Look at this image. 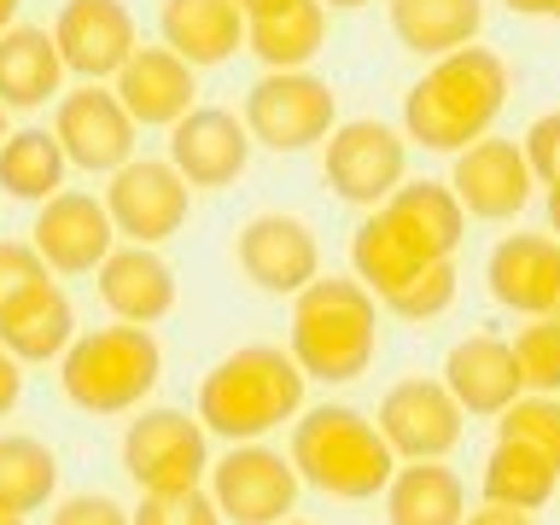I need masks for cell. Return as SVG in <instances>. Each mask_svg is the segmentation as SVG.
<instances>
[{
    "label": "cell",
    "mask_w": 560,
    "mask_h": 525,
    "mask_svg": "<svg viewBox=\"0 0 560 525\" xmlns=\"http://www.w3.org/2000/svg\"><path fill=\"white\" fill-rule=\"evenodd\" d=\"M502 105H508V65L490 47L467 42L444 59H432L427 77L402 94V129L427 152H462L479 135H490Z\"/></svg>",
    "instance_id": "6da1fadb"
},
{
    "label": "cell",
    "mask_w": 560,
    "mask_h": 525,
    "mask_svg": "<svg viewBox=\"0 0 560 525\" xmlns=\"http://www.w3.org/2000/svg\"><path fill=\"white\" fill-rule=\"evenodd\" d=\"M304 409V368L280 345H240L199 380V427L228 444H257Z\"/></svg>",
    "instance_id": "7a4b0ae2"
},
{
    "label": "cell",
    "mask_w": 560,
    "mask_h": 525,
    "mask_svg": "<svg viewBox=\"0 0 560 525\" xmlns=\"http://www.w3.org/2000/svg\"><path fill=\"white\" fill-rule=\"evenodd\" d=\"M287 462L298 472V485H315L322 497L339 502H368L392 485L397 455L380 438V427L350 402H322V409H298L292 415V450Z\"/></svg>",
    "instance_id": "3957f363"
},
{
    "label": "cell",
    "mask_w": 560,
    "mask_h": 525,
    "mask_svg": "<svg viewBox=\"0 0 560 525\" xmlns=\"http://www.w3.org/2000/svg\"><path fill=\"white\" fill-rule=\"evenodd\" d=\"M292 362L304 368V380L345 385L374 368L380 350V315L374 292L362 280L345 275H315L304 292H292Z\"/></svg>",
    "instance_id": "277c9868"
},
{
    "label": "cell",
    "mask_w": 560,
    "mask_h": 525,
    "mask_svg": "<svg viewBox=\"0 0 560 525\" xmlns=\"http://www.w3.org/2000/svg\"><path fill=\"white\" fill-rule=\"evenodd\" d=\"M158 374H164V350H158L152 327H94L70 339L59 357V385L65 397L88 415H129L152 397Z\"/></svg>",
    "instance_id": "5b68a950"
},
{
    "label": "cell",
    "mask_w": 560,
    "mask_h": 525,
    "mask_svg": "<svg viewBox=\"0 0 560 525\" xmlns=\"http://www.w3.org/2000/svg\"><path fill=\"white\" fill-rule=\"evenodd\" d=\"M240 122L252 135V147L304 152L339 129V94H332L327 77H310V70H269L262 82L245 88Z\"/></svg>",
    "instance_id": "8992f818"
},
{
    "label": "cell",
    "mask_w": 560,
    "mask_h": 525,
    "mask_svg": "<svg viewBox=\"0 0 560 525\" xmlns=\"http://www.w3.org/2000/svg\"><path fill=\"white\" fill-rule=\"evenodd\" d=\"M122 472L140 485V497L199 490L210 472V438L199 415L140 409V420H129V432H122Z\"/></svg>",
    "instance_id": "52a82bcc"
},
{
    "label": "cell",
    "mask_w": 560,
    "mask_h": 525,
    "mask_svg": "<svg viewBox=\"0 0 560 525\" xmlns=\"http://www.w3.org/2000/svg\"><path fill=\"white\" fill-rule=\"evenodd\" d=\"M192 187L170 158H129L105 182V217L129 245H164L170 234L187 228Z\"/></svg>",
    "instance_id": "ba28073f"
},
{
    "label": "cell",
    "mask_w": 560,
    "mask_h": 525,
    "mask_svg": "<svg viewBox=\"0 0 560 525\" xmlns=\"http://www.w3.org/2000/svg\"><path fill=\"white\" fill-rule=\"evenodd\" d=\"M205 479L222 525H280L298 502V472L269 444H234L222 462H210Z\"/></svg>",
    "instance_id": "9c48e42d"
},
{
    "label": "cell",
    "mask_w": 560,
    "mask_h": 525,
    "mask_svg": "<svg viewBox=\"0 0 560 525\" xmlns=\"http://www.w3.org/2000/svg\"><path fill=\"white\" fill-rule=\"evenodd\" d=\"M52 140H59L65 164H77L88 175H112L135 158V117L122 112L105 82H82L70 94H59Z\"/></svg>",
    "instance_id": "30bf717a"
},
{
    "label": "cell",
    "mask_w": 560,
    "mask_h": 525,
    "mask_svg": "<svg viewBox=\"0 0 560 525\" xmlns=\"http://www.w3.org/2000/svg\"><path fill=\"white\" fill-rule=\"evenodd\" d=\"M327 187L339 192L345 205H362V210H380L392 199V187L402 182L409 170V152H402V135L385 129L374 117H357V122H339L327 135Z\"/></svg>",
    "instance_id": "8fae6325"
},
{
    "label": "cell",
    "mask_w": 560,
    "mask_h": 525,
    "mask_svg": "<svg viewBox=\"0 0 560 525\" xmlns=\"http://www.w3.org/2000/svg\"><path fill=\"white\" fill-rule=\"evenodd\" d=\"M462 402L450 397L444 380H402L380 402V438L397 462H444L462 444Z\"/></svg>",
    "instance_id": "7c38bea8"
},
{
    "label": "cell",
    "mask_w": 560,
    "mask_h": 525,
    "mask_svg": "<svg viewBox=\"0 0 560 525\" xmlns=\"http://www.w3.org/2000/svg\"><path fill=\"white\" fill-rule=\"evenodd\" d=\"M234 257H240L245 280L269 298H292L322 275V245H315L310 222L287 217V210H262V217L245 222L234 240Z\"/></svg>",
    "instance_id": "4fadbf2b"
},
{
    "label": "cell",
    "mask_w": 560,
    "mask_h": 525,
    "mask_svg": "<svg viewBox=\"0 0 560 525\" xmlns=\"http://www.w3.org/2000/svg\"><path fill=\"white\" fill-rule=\"evenodd\" d=\"M532 164H525L520 140H502V135H479L472 147L455 152V175H450V192L462 199L467 217L479 222H508L532 205Z\"/></svg>",
    "instance_id": "5bb4252c"
},
{
    "label": "cell",
    "mask_w": 560,
    "mask_h": 525,
    "mask_svg": "<svg viewBox=\"0 0 560 525\" xmlns=\"http://www.w3.org/2000/svg\"><path fill=\"white\" fill-rule=\"evenodd\" d=\"M30 245L42 252L47 275H94L117 245V228L105 217V199L94 192H52V199L35 210V228H30Z\"/></svg>",
    "instance_id": "9a60e30c"
},
{
    "label": "cell",
    "mask_w": 560,
    "mask_h": 525,
    "mask_svg": "<svg viewBox=\"0 0 560 525\" xmlns=\"http://www.w3.org/2000/svg\"><path fill=\"white\" fill-rule=\"evenodd\" d=\"M52 47H59L70 77L105 82V77H117L122 59L140 42H135V18L122 0H65L59 18H52Z\"/></svg>",
    "instance_id": "2e32d148"
},
{
    "label": "cell",
    "mask_w": 560,
    "mask_h": 525,
    "mask_svg": "<svg viewBox=\"0 0 560 525\" xmlns=\"http://www.w3.org/2000/svg\"><path fill=\"white\" fill-rule=\"evenodd\" d=\"M170 164L187 187H234L252 164V135L228 105H192L170 122Z\"/></svg>",
    "instance_id": "e0dca14e"
},
{
    "label": "cell",
    "mask_w": 560,
    "mask_h": 525,
    "mask_svg": "<svg viewBox=\"0 0 560 525\" xmlns=\"http://www.w3.org/2000/svg\"><path fill=\"white\" fill-rule=\"evenodd\" d=\"M380 222L392 228V240L415 262H444L455 257V245L467 240V210L450 192V182H397L392 199L380 205Z\"/></svg>",
    "instance_id": "ac0fdd59"
},
{
    "label": "cell",
    "mask_w": 560,
    "mask_h": 525,
    "mask_svg": "<svg viewBox=\"0 0 560 525\" xmlns=\"http://www.w3.org/2000/svg\"><path fill=\"white\" fill-rule=\"evenodd\" d=\"M112 94L117 105L135 117V129H170L175 117L192 112V94H199V82H192V65L182 52L170 47H135L122 70L112 77Z\"/></svg>",
    "instance_id": "d6986e66"
},
{
    "label": "cell",
    "mask_w": 560,
    "mask_h": 525,
    "mask_svg": "<svg viewBox=\"0 0 560 525\" xmlns=\"http://www.w3.org/2000/svg\"><path fill=\"white\" fill-rule=\"evenodd\" d=\"M444 385H450V397L462 402V415H485V420H497L514 397H525L514 345L497 339V332H472V339L450 345Z\"/></svg>",
    "instance_id": "ffe728a7"
},
{
    "label": "cell",
    "mask_w": 560,
    "mask_h": 525,
    "mask_svg": "<svg viewBox=\"0 0 560 525\" xmlns=\"http://www.w3.org/2000/svg\"><path fill=\"white\" fill-rule=\"evenodd\" d=\"M100 304L129 327H152L175 310V269L158 257V245H112L100 262Z\"/></svg>",
    "instance_id": "44dd1931"
},
{
    "label": "cell",
    "mask_w": 560,
    "mask_h": 525,
    "mask_svg": "<svg viewBox=\"0 0 560 525\" xmlns=\"http://www.w3.org/2000/svg\"><path fill=\"white\" fill-rule=\"evenodd\" d=\"M490 298L520 315H549L560 292V240L549 234H508L485 262Z\"/></svg>",
    "instance_id": "7402d4cb"
},
{
    "label": "cell",
    "mask_w": 560,
    "mask_h": 525,
    "mask_svg": "<svg viewBox=\"0 0 560 525\" xmlns=\"http://www.w3.org/2000/svg\"><path fill=\"white\" fill-rule=\"evenodd\" d=\"M158 30H164V47L182 52L192 70L228 65L245 47V12L234 0H164Z\"/></svg>",
    "instance_id": "603a6c76"
},
{
    "label": "cell",
    "mask_w": 560,
    "mask_h": 525,
    "mask_svg": "<svg viewBox=\"0 0 560 525\" xmlns=\"http://www.w3.org/2000/svg\"><path fill=\"white\" fill-rule=\"evenodd\" d=\"M70 339H77V310L52 280H35L0 310V350H12L18 362H52L70 350Z\"/></svg>",
    "instance_id": "cb8c5ba5"
},
{
    "label": "cell",
    "mask_w": 560,
    "mask_h": 525,
    "mask_svg": "<svg viewBox=\"0 0 560 525\" xmlns=\"http://www.w3.org/2000/svg\"><path fill=\"white\" fill-rule=\"evenodd\" d=\"M65 82V59L52 47V30L35 24H12L0 30V105L7 112H35L59 94Z\"/></svg>",
    "instance_id": "d4e9b609"
},
{
    "label": "cell",
    "mask_w": 560,
    "mask_h": 525,
    "mask_svg": "<svg viewBox=\"0 0 560 525\" xmlns=\"http://www.w3.org/2000/svg\"><path fill=\"white\" fill-rule=\"evenodd\" d=\"M385 12H392V35L420 59L467 47L485 24V0H385Z\"/></svg>",
    "instance_id": "484cf974"
},
{
    "label": "cell",
    "mask_w": 560,
    "mask_h": 525,
    "mask_svg": "<svg viewBox=\"0 0 560 525\" xmlns=\"http://www.w3.org/2000/svg\"><path fill=\"white\" fill-rule=\"evenodd\" d=\"M385 520L392 525H462L467 490L444 462H409L385 485Z\"/></svg>",
    "instance_id": "4316f807"
},
{
    "label": "cell",
    "mask_w": 560,
    "mask_h": 525,
    "mask_svg": "<svg viewBox=\"0 0 560 525\" xmlns=\"http://www.w3.org/2000/svg\"><path fill=\"white\" fill-rule=\"evenodd\" d=\"M327 42V7L322 0H292L269 18H245V52H257L269 70H304Z\"/></svg>",
    "instance_id": "83f0119b"
},
{
    "label": "cell",
    "mask_w": 560,
    "mask_h": 525,
    "mask_svg": "<svg viewBox=\"0 0 560 525\" xmlns=\"http://www.w3.org/2000/svg\"><path fill=\"white\" fill-rule=\"evenodd\" d=\"M65 152L47 129H18L0 140V187L24 205H47L65 187Z\"/></svg>",
    "instance_id": "f1b7e54d"
},
{
    "label": "cell",
    "mask_w": 560,
    "mask_h": 525,
    "mask_svg": "<svg viewBox=\"0 0 560 525\" xmlns=\"http://www.w3.org/2000/svg\"><path fill=\"white\" fill-rule=\"evenodd\" d=\"M52 497H59V462H52V450L30 432H7L0 438V508L35 514Z\"/></svg>",
    "instance_id": "f546056e"
},
{
    "label": "cell",
    "mask_w": 560,
    "mask_h": 525,
    "mask_svg": "<svg viewBox=\"0 0 560 525\" xmlns=\"http://www.w3.org/2000/svg\"><path fill=\"white\" fill-rule=\"evenodd\" d=\"M555 485H560V472L542 462L537 450L502 444V438H497V450H490V462H485V502H502V508H520V514H537V508L555 497Z\"/></svg>",
    "instance_id": "4dcf8cb0"
},
{
    "label": "cell",
    "mask_w": 560,
    "mask_h": 525,
    "mask_svg": "<svg viewBox=\"0 0 560 525\" xmlns=\"http://www.w3.org/2000/svg\"><path fill=\"white\" fill-rule=\"evenodd\" d=\"M350 262H357V280L374 298H392L402 280L420 269V262L392 240V228L380 222V210H368V217L357 222V234H350Z\"/></svg>",
    "instance_id": "1f68e13d"
},
{
    "label": "cell",
    "mask_w": 560,
    "mask_h": 525,
    "mask_svg": "<svg viewBox=\"0 0 560 525\" xmlns=\"http://www.w3.org/2000/svg\"><path fill=\"white\" fill-rule=\"evenodd\" d=\"M497 438H502V444L537 450L542 462L560 472V397H537V392L514 397V402L497 415Z\"/></svg>",
    "instance_id": "d6a6232c"
},
{
    "label": "cell",
    "mask_w": 560,
    "mask_h": 525,
    "mask_svg": "<svg viewBox=\"0 0 560 525\" xmlns=\"http://www.w3.org/2000/svg\"><path fill=\"white\" fill-rule=\"evenodd\" d=\"M514 362H520L525 392H537V397L560 392V315H532L514 332Z\"/></svg>",
    "instance_id": "836d02e7"
},
{
    "label": "cell",
    "mask_w": 560,
    "mask_h": 525,
    "mask_svg": "<svg viewBox=\"0 0 560 525\" xmlns=\"http://www.w3.org/2000/svg\"><path fill=\"white\" fill-rule=\"evenodd\" d=\"M392 315H402V322H432V315H444L455 304V262H420V269L402 280V287L392 298H380Z\"/></svg>",
    "instance_id": "e575fe53"
},
{
    "label": "cell",
    "mask_w": 560,
    "mask_h": 525,
    "mask_svg": "<svg viewBox=\"0 0 560 525\" xmlns=\"http://www.w3.org/2000/svg\"><path fill=\"white\" fill-rule=\"evenodd\" d=\"M129 525H222L210 490H164V497H140V508L129 514Z\"/></svg>",
    "instance_id": "d590c367"
},
{
    "label": "cell",
    "mask_w": 560,
    "mask_h": 525,
    "mask_svg": "<svg viewBox=\"0 0 560 525\" xmlns=\"http://www.w3.org/2000/svg\"><path fill=\"white\" fill-rule=\"evenodd\" d=\"M520 152H525V164H532V182L560 187V112H542L532 129H525Z\"/></svg>",
    "instance_id": "8d00e7d4"
},
{
    "label": "cell",
    "mask_w": 560,
    "mask_h": 525,
    "mask_svg": "<svg viewBox=\"0 0 560 525\" xmlns=\"http://www.w3.org/2000/svg\"><path fill=\"white\" fill-rule=\"evenodd\" d=\"M35 280H47V262L30 240H0V310L12 304L18 292H30Z\"/></svg>",
    "instance_id": "74e56055"
},
{
    "label": "cell",
    "mask_w": 560,
    "mask_h": 525,
    "mask_svg": "<svg viewBox=\"0 0 560 525\" xmlns=\"http://www.w3.org/2000/svg\"><path fill=\"white\" fill-rule=\"evenodd\" d=\"M47 525H129V508L88 490V497H65L59 508H52Z\"/></svg>",
    "instance_id": "f35d334b"
},
{
    "label": "cell",
    "mask_w": 560,
    "mask_h": 525,
    "mask_svg": "<svg viewBox=\"0 0 560 525\" xmlns=\"http://www.w3.org/2000/svg\"><path fill=\"white\" fill-rule=\"evenodd\" d=\"M18 397H24V362H18L12 350H0V415H7Z\"/></svg>",
    "instance_id": "ab89813d"
},
{
    "label": "cell",
    "mask_w": 560,
    "mask_h": 525,
    "mask_svg": "<svg viewBox=\"0 0 560 525\" xmlns=\"http://www.w3.org/2000/svg\"><path fill=\"white\" fill-rule=\"evenodd\" d=\"M462 525H532V514H520V508H502V502H485L479 514H467Z\"/></svg>",
    "instance_id": "60d3db41"
},
{
    "label": "cell",
    "mask_w": 560,
    "mask_h": 525,
    "mask_svg": "<svg viewBox=\"0 0 560 525\" xmlns=\"http://www.w3.org/2000/svg\"><path fill=\"white\" fill-rule=\"evenodd\" d=\"M234 7H240L245 18H269V12H280V7H292V0H234Z\"/></svg>",
    "instance_id": "b9f144b4"
},
{
    "label": "cell",
    "mask_w": 560,
    "mask_h": 525,
    "mask_svg": "<svg viewBox=\"0 0 560 525\" xmlns=\"http://www.w3.org/2000/svg\"><path fill=\"white\" fill-rule=\"evenodd\" d=\"M508 12H520V18H549L555 0H508Z\"/></svg>",
    "instance_id": "7bdbcfd3"
},
{
    "label": "cell",
    "mask_w": 560,
    "mask_h": 525,
    "mask_svg": "<svg viewBox=\"0 0 560 525\" xmlns=\"http://www.w3.org/2000/svg\"><path fill=\"white\" fill-rule=\"evenodd\" d=\"M18 7H24V0H0V30L18 24Z\"/></svg>",
    "instance_id": "ee69618b"
},
{
    "label": "cell",
    "mask_w": 560,
    "mask_h": 525,
    "mask_svg": "<svg viewBox=\"0 0 560 525\" xmlns=\"http://www.w3.org/2000/svg\"><path fill=\"white\" fill-rule=\"evenodd\" d=\"M549 228L560 234V187H549Z\"/></svg>",
    "instance_id": "f6af8a7d"
},
{
    "label": "cell",
    "mask_w": 560,
    "mask_h": 525,
    "mask_svg": "<svg viewBox=\"0 0 560 525\" xmlns=\"http://www.w3.org/2000/svg\"><path fill=\"white\" fill-rule=\"evenodd\" d=\"M0 525H24V514H12V508H0Z\"/></svg>",
    "instance_id": "bcb514c9"
},
{
    "label": "cell",
    "mask_w": 560,
    "mask_h": 525,
    "mask_svg": "<svg viewBox=\"0 0 560 525\" xmlns=\"http://www.w3.org/2000/svg\"><path fill=\"white\" fill-rule=\"evenodd\" d=\"M322 7H368V0H322Z\"/></svg>",
    "instance_id": "7dc6e473"
},
{
    "label": "cell",
    "mask_w": 560,
    "mask_h": 525,
    "mask_svg": "<svg viewBox=\"0 0 560 525\" xmlns=\"http://www.w3.org/2000/svg\"><path fill=\"white\" fill-rule=\"evenodd\" d=\"M7 135H12V129H7V105H0V140H7Z\"/></svg>",
    "instance_id": "c3c4849f"
},
{
    "label": "cell",
    "mask_w": 560,
    "mask_h": 525,
    "mask_svg": "<svg viewBox=\"0 0 560 525\" xmlns=\"http://www.w3.org/2000/svg\"><path fill=\"white\" fill-rule=\"evenodd\" d=\"M549 315H560V292H555V310H549Z\"/></svg>",
    "instance_id": "681fc988"
},
{
    "label": "cell",
    "mask_w": 560,
    "mask_h": 525,
    "mask_svg": "<svg viewBox=\"0 0 560 525\" xmlns=\"http://www.w3.org/2000/svg\"><path fill=\"white\" fill-rule=\"evenodd\" d=\"M280 525H304V520H280Z\"/></svg>",
    "instance_id": "f907efd6"
},
{
    "label": "cell",
    "mask_w": 560,
    "mask_h": 525,
    "mask_svg": "<svg viewBox=\"0 0 560 525\" xmlns=\"http://www.w3.org/2000/svg\"><path fill=\"white\" fill-rule=\"evenodd\" d=\"M549 18H560V0H555V12H549Z\"/></svg>",
    "instance_id": "816d5d0a"
}]
</instances>
